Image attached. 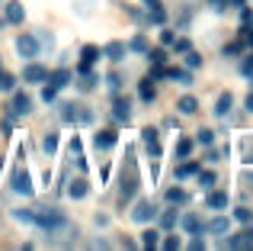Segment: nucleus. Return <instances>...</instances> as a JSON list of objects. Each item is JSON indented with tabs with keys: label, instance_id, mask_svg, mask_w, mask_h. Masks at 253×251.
Wrapping results in <instances>:
<instances>
[{
	"label": "nucleus",
	"instance_id": "bb28decb",
	"mask_svg": "<svg viewBox=\"0 0 253 251\" xmlns=\"http://www.w3.org/2000/svg\"><path fill=\"white\" fill-rule=\"evenodd\" d=\"M167 200H170V203H186V200H189V193H186L183 187H170V190H167Z\"/></svg>",
	"mask_w": 253,
	"mask_h": 251
},
{
	"label": "nucleus",
	"instance_id": "1a4fd4ad",
	"mask_svg": "<svg viewBox=\"0 0 253 251\" xmlns=\"http://www.w3.org/2000/svg\"><path fill=\"white\" fill-rule=\"evenodd\" d=\"M144 6H148V16H151V23H154V26H164V23H167V13H164L161 0H144Z\"/></svg>",
	"mask_w": 253,
	"mask_h": 251
},
{
	"label": "nucleus",
	"instance_id": "f03ea898",
	"mask_svg": "<svg viewBox=\"0 0 253 251\" xmlns=\"http://www.w3.org/2000/svg\"><path fill=\"white\" fill-rule=\"evenodd\" d=\"M68 222V216L61 213V209H45V206H36V226L42 229V232H48V229H58Z\"/></svg>",
	"mask_w": 253,
	"mask_h": 251
},
{
	"label": "nucleus",
	"instance_id": "c756f323",
	"mask_svg": "<svg viewBox=\"0 0 253 251\" xmlns=\"http://www.w3.org/2000/svg\"><path fill=\"white\" fill-rule=\"evenodd\" d=\"M42 148H45V155H55V151H58V135H55V132H48V135L42 138Z\"/></svg>",
	"mask_w": 253,
	"mask_h": 251
},
{
	"label": "nucleus",
	"instance_id": "2f4dec72",
	"mask_svg": "<svg viewBox=\"0 0 253 251\" xmlns=\"http://www.w3.org/2000/svg\"><path fill=\"white\" fill-rule=\"evenodd\" d=\"M234 219H237V222H244V226H250V222H253V209L237 206V209H234Z\"/></svg>",
	"mask_w": 253,
	"mask_h": 251
},
{
	"label": "nucleus",
	"instance_id": "58836bf2",
	"mask_svg": "<svg viewBox=\"0 0 253 251\" xmlns=\"http://www.w3.org/2000/svg\"><path fill=\"white\" fill-rule=\"evenodd\" d=\"M176 155L179 158H189L192 155V142H189V138H179V142H176Z\"/></svg>",
	"mask_w": 253,
	"mask_h": 251
},
{
	"label": "nucleus",
	"instance_id": "7ed1b4c3",
	"mask_svg": "<svg viewBox=\"0 0 253 251\" xmlns=\"http://www.w3.org/2000/svg\"><path fill=\"white\" fill-rule=\"evenodd\" d=\"M10 187H13V193H19V196H32V193H36L32 177H29V171H26V168H16V171H13Z\"/></svg>",
	"mask_w": 253,
	"mask_h": 251
},
{
	"label": "nucleus",
	"instance_id": "4468645a",
	"mask_svg": "<svg viewBox=\"0 0 253 251\" xmlns=\"http://www.w3.org/2000/svg\"><path fill=\"white\" fill-rule=\"evenodd\" d=\"M141 142L144 145H148V151H151V155H161V145H157V129H151V126H148V129H141Z\"/></svg>",
	"mask_w": 253,
	"mask_h": 251
},
{
	"label": "nucleus",
	"instance_id": "2eb2a0df",
	"mask_svg": "<svg viewBox=\"0 0 253 251\" xmlns=\"http://www.w3.org/2000/svg\"><path fill=\"white\" fill-rule=\"evenodd\" d=\"M164 71H167V77L173 84H183V87L192 84V71H183V68H164Z\"/></svg>",
	"mask_w": 253,
	"mask_h": 251
},
{
	"label": "nucleus",
	"instance_id": "864d4df0",
	"mask_svg": "<svg viewBox=\"0 0 253 251\" xmlns=\"http://www.w3.org/2000/svg\"><path fill=\"white\" fill-rule=\"evenodd\" d=\"M244 42H247V45H253V32H250V29H244Z\"/></svg>",
	"mask_w": 253,
	"mask_h": 251
},
{
	"label": "nucleus",
	"instance_id": "72a5a7b5",
	"mask_svg": "<svg viewBox=\"0 0 253 251\" xmlns=\"http://www.w3.org/2000/svg\"><path fill=\"white\" fill-rule=\"evenodd\" d=\"M157 248H164V251H179V248H183V242L173 239V235H167V239H161V245H157Z\"/></svg>",
	"mask_w": 253,
	"mask_h": 251
},
{
	"label": "nucleus",
	"instance_id": "473e14b6",
	"mask_svg": "<svg viewBox=\"0 0 253 251\" xmlns=\"http://www.w3.org/2000/svg\"><path fill=\"white\" fill-rule=\"evenodd\" d=\"M48 81H51V84H55V87H58V90H61V87H64V84H68V81H71V74H68V71H55V74H48Z\"/></svg>",
	"mask_w": 253,
	"mask_h": 251
},
{
	"label": "nucleus",
	"instance_id": "a211bd4d",
	"mask_svg": "<svg viewBox=\"0 0 253 251\" xmlns=\"http://www.w3.org/2000/svg\"><path fill=\"white\" fill-rule=\"evenodd\" d=\"M205 232H211V235H228V232H231V219L218 216V219H211L209 226H205Z\"/></svg>",
	"mask_w": 253,
	"mask_h": 251
},
{
	"label": "nucleus",
	"instance_id": "49530a36",
	"mask_svg": "<svg viewBox=\"0 0 253 251\" xmlns=\"http://www.w3.org/2000/svg\"><path fill=\"white\" fill-rule=\"evenodd\" d=\"M106 81H109V87H112V90H119V87H122V77H119V74H116V71H112V74H109V77H106Z\"/></svg>",
	"mask_w": 253,
	"mask_h": 251
},
{
	"label": "nucleus",
	"instance_id": "a878e982",
	"mask_svg": "<svg viewBox=\"0 0 253 251\" xmlns=\"http://www.w3.org/2000/svg\"><path fill=\"white\" fill-rule=\"evenodd\" d=\"M128 49L131 52H138V55H148V39H144V36H135V39H131V42H128Z\"/></svg>",
	"mask_w": 253,
	"mask_h": 251
},
{
	"label": "nucleus",
	"instance_id": "b1692460",
	"mask_svg": "<svg viewBox=\"0 0 253 251\" xmlns=\"http://www.w3.org/2000/svg\"><path fill=\"white\" fill-rule=\"evenodd\" d=\"M13 219L26 222V226H36V209H13Z\"/></svg>",
	"mask_w": 253,
	"mask_h": 251
},
{
	"label": "nucleus",
	"instance_id": "412c9836",
	"mask_svg": "<svg viewBox=\"0 0 253 251\" xmlns=\"http://www.w3.org/2000/svg\"><path fill=\"white\" fill-rule=\"evenodd\" d=\"M116 132H96V135H93V145H96V148H112V145H116Z\"/></svg>",
	"mask_w": 253,
	"mask_h": 251
},
{
	"label": "nucleus",
	"instance_id": "a19ab883",
	"mask_svg": "<svg viewBox=\"0 0 253 251\" xmlns=\"http://www.w3.org/2000/svg\"><path fill=\"white\" fill-rule=\"evenodd\" d=\"M196 138H199V145H205V148H209V145L215 142V132H211V129H199Z\"/></svg>",
	"mask_w": 253,
	"mask_h": 251
},
{
	"label": "nucleus",
	"instance_id": "5701e85b",
	"mask_svg": "<svg viewBox=\"0 0 253 251\" xmlns=\"http://www.w3.org/2000/svg\"><path fill=\"white\" fill-rule=\"evenodd\" d=\"M138 94H141V100H144V103H151V100L157 97V90H154V84H151V77H144V81L138 84Z\"/></svg>",
	"mask_w": 253,
	"mask_h": 251
},
{
	"label": "nucleus",
	"instance_id": "aec40b11",
	"mask_svg": "<svg viewBox=\"0 0 253 251\" xmlns=\"http://www.w3.org/2000/svg\"><path fill=\"white\" fill-rule=\"evenodd\" d=\"M231 107H234V97L221 94V97H218V103H215V116H221V120H224V116H231Z\"/></svg>",
	"mask_w": 253,
	"mask_h": 251
},
{
	"label": "nucleus",
	"instance_id": "79ce46f5",
	"mask_svg": "<svg viewBox=\"0 0 253 251\" xmlns=\"http://www.w3.org/2000/svg\"><path fill=\"white\" fill-rule=\"evenodd\" d=\"M148 58H151L154 64H164V62H167V52H164V49H151V52H148Z\"/></svg>",
	"mask_w": 253,
	"mask_h": 251
},
{
	"label": "nucleus",
	"instance_id": "20e7f679",
	"mask_svg": "<svg viewBox=\"0 0 253 251\" xmlns=\"http://www.w3.org/2000/svg\"><path fill=\"white\" fill-rule=\"evenodd\" d=\"M39 49H42V45H39V39H36V36H29V32H23V36L16 39V52H19L23 58H29V62L39 55Z\"/></svg>",
	"mask_w": 253,
	"mask_h": 251
},
{
	"label": "nucleus",
	"instance_id": "3c124183",
	"mask_svg": "<svg viewBox=\"0 0 253 251\" xmlns=\"http://www.w3.org/2000/svg\"><path fill=\"white\" fill-rule=\"evenodd\" d=\"M173 39H176V36H173V32H170V29H164V32H161V42H164V45H170V42H173Z\"/></svg>",
	"mask_w": 253,
	"mask_h": 251
},
{
	"label": "nucleus",
	"instance_id": "e433bc0d",
	"mask_svg": "<svg viewBox=\"0 0 253 251\" xmlns=\"http://www.w3.org/2000/svg\"><path fill=\"white\" fill-rule=\"evenodd\" d=\"M173 52H179V55H186V52H189L192 49V42H189V39H183V36H179V39H173Z\"/></svg>",
	"mask_w": 253,
	"mask_h": 251
},
{
	"label": "nucleus",
	"instance_id": "7c9ffc66",
	"mask_svg": "<svg viewBox=\"0 0 253 251\" xmlns=\"http://www.w3.org/2000/svg\"><path fill=\"white\" fill-rule=\"evenodd\" d=\"M71 155L77 158V164H81V168H86V161H84V148H81V138H71Z\"/></svg>",
	"mask_w": 253,
	"mask_h": 251
},
{
	"label": "nucleus",
	"instance_id": "ea45409f",
	"mask_svg": "<svg viewBox=\"0 0 253 251\" xmlns=\"http://www.w3.org/2000/svg\"><path fill=\"white\" fill-rule=\"evenodd\" d=\"M173 226H176V209H167L161 216V229H173Z\"/></svg>",
	"mask_w": 253,
	"mask_h": 251
},
{
	"label": "nucleus",
	"instance_id": "0eeeda50",
	"mask_svg": "<svg viewBox=\"0 0 253 251\" xmlns=\"http://www.w3.org/2000/svg\"><path fill=\"white\" fill-rule=\"evenodd\" d=\"M23 81H29V84H42V81H48V68L45 64H26V71H23Z\"/></svg>",
	"mask_w": 253,
	"mask_h": 251
},
{
	"label": "nucleus",
	"instance_id": "09e8293b",
	"mask_svg": "<svg viewBox=\"0 0 253 251\" xmlns=\"http://www.w3.org/2000/svg\"><path fill=\"white\" fill-rule=\"evenodd\" d=\"M189 251H205V242L202 239H192L189 242Z\"/></svg>",
	"mask_w": 253,
	"mask_h": 251
},
{
	"label": "nucleus",
	"instance_id": "c03bdc74",
	"mask_svg": "<svg viewBox=\"0 0 253 251\" xmlns=\"http://www.w3.org/2000/svg\"><path fill=\"white\" fill-rule=\"evenodd\" d=\"M55 97H58V87H55V84H48V87L42 90V100L45 103H55Z\"/></svg>",
	"mask_w": 253,
	"mask_h": 251
},
{
	"label": "nucleus",
	"instance_id": "39448f33",
	"mask_svg": "<svg viewBox=\"0 0 253 251\" xmlns=\"http://www.w3.org/2000/svg\"><path fill=\"white\" fill-rule=\"evenodd\" d=\"M154 216H157V206H154V203H148V200H138L135 209H131V219L141 222V226H144V222H154Z\"/></svg>",
	"mask_w": 253,
	"mask_h": 251
},
{
	"label": "nucleus",
	"instance_id": "cd10ccee",
	"mask_svg": "<svg viewBox=\"0 0 253 251\" xmlns=\"http://www.w3.org/2000/svg\"><path fill=\"white\" fill-rule=\"evenodd\" d=\"M13 87H16V77H13V74H6V71L0 68V90H3V94H10Z\"/></svg>",
	"mask_w": 253,
	"mask_h": 251
},
{
	"label": "nucleus",
	"instance_id": "603ef678",
	"mask_svg": "<svg viewBox=\"0 0 253 251\" xmlns=\"http://www.w3.org/2000/svg\"><path fill=\"white\" fill-rule=\"evenodd\" d=\"M244 107H247V113H253V90L247 94V100H244Z\"/></svg>",
	"mask_w": 253,
	"mask_h": 251
},
{
	"label": "nucleus",
	"instance_id": "dca6fc26",
	"mask_svg": "<svg viewBox=\"0 0 253 251\" xmlns=\"http://www.w3.org/2000/svg\"><path fill=\"white\" fill-rule=\"evenodd\" d=\"M6 23H23V19H26V10H23V3H16V0H13V3H6Z\"/></svg>",
	"mask_w": 253,
	"mask_h": 251
},
{
	"label": "nucleus",
	"instance_id": "4be33fe9",
	"mask_svg": "<svg viewBox=\"0 0 253 251\" xmlns=\"http://www.w3.org/2000/svg\"><path fill=\"white\" fill-rule=\"evenodd\" d=\"M157 245H161V232H157V229H144V232H141V248H157Z\"/></svg>",
	"mask_w": 253,
	"mask_h": 251
},
{
	"label": "nucleus",
	"instance_id": "393cba45",
	"mask_svg": "<svg viewBox=\"0 0 253 251\" xmlns=\"http://www.w3.org/2000/svg\"><path fill=\"white\" fill-rule=\"evenodd\" d=\"M192 174H199V164L196 161H186V164H179V168H176L179 181H186V177H192Z\"/></svg>",
	"mask_w": 253,
	"mask_h": 251
},
{
	"label": "nucleus",
	"instance_id": "5fc2aeb1",
	"mask_svg": "<svg viewBox=\"0 0 253 251\" xmlns=\"http://www.w3.org/2000/svg\"><path fill=\"white\" fill-rule=\"evenodd\" d=\"M3 23H6V19H0V29H3Z\"/></svg>",
	"mask_w": 253,
	"mask_h": 251
},
{
	"label": "nucleus",
	"instance_id": "9d476101",
	"mask_svg": "<svg viewBox=\"0 0 253 251\" xmlns=\"http://www.w3.org/2000/svg\"><path fill=\"white\" fill-rule=\"evenodd\" d=\"M112 116H116L119 123H125V126H128V123H131V103L119 97V100L112 103Z\"/></svg>",
	"mask_w": 253,
	"mask_h": 251
},
{
	"label": "nucleus",
	"instance_id": "de8ad7c7",
	"mask_svg": "<svg viewBox=\"0 0 253 251\" xmlns=\"http://www.w3.org/2000/svg\"><path fill=\"white\" fill-rule=\"evenodd\" d=\"M241 52V42H231V45H224V55H237Z\"/></svg>",
	"mask_w": 253,
	"mask_h": 251
},
{
	"label": "nucleus",
	"instance_id": "423d86ee",
	"mask_svg": "<svg viewBox=\"0 0 253 251\" xmlns=\"http://www.w3.org/2000/svg\"><path fill=\"white\" fill-rule=\"evenodd\" d=\"M221 248H253V226L231 235V239H221Z\"/></svg>",
	"mask_w": 253,
	"mask_h": 251
},
{
	"label": "nucleus",
	"instance_id": "6ab92c4d",
	"mask_svg": "<svg viewBox=\"0 0 253 251\" xmlns=\"http://www.w3.org/2000/svg\"><path fill=\"white\" fill-rule=\"evenodd\" d=\"M86 193H90V187H86V181H84V177L71 181V187H68V196H71V200H84Z\"/></svg>",
	"mask_w": 253,
	"mask_h": 251
},
{
	"label": "nucleus",
	"instance_id": "4c0bfd02",
	"mask_svg": "<svg viewBox=\"0 0 253 251\" xmlns=\"http://www.w3.org/2000/svg\"><path fill=\"white\" fill-rule=\"evenodd\" d=\"M186 64H189V71H196V68H202V55H199V52H186Z\"/></svg>",
	"mask_w": 253,
	"mask_h": 251
},
{
	"label": "nucleus",
	"instance_id": "9b49d317",
	"mask_svg": "<svg viewBox=\"0 0 253 251\" xmlns=\"http://www.w3.org/2000/svg\"><path fill=\"white\" fill-rule=\"evenodd\" d=\"M32 113V97L29 94H16L13 97V116H26Z\"/></svg>",
	"mask_w": 253,
	"mask_h": 251
},
{
	"label": "nucleus",
	"instance_id": "f8f14e48",
	"mask_svg": "<svg viewBox=\"0 0 253 251\" xmlns=\"http://www.w3.org/2000/svg\"><path fill=\"white\" fill-rule=\"evenodd\" d=\"M205 206H209V209H224V206H228V193H224V190H209Z\"/></svg>",
	"mask_w": 253,
	"mask_h": 251
},
{
	"label": "nucleus",
	"instance_id": "c9c22d12",
	"mask_svg": "<svg viewBox=\"0 0 253 251\" xmlns=\"http://www.w3.org/2000/svg\"><path fill=\"white\" fill-rule=\"evenodd\" d=\"M81 90H93V87H96V74H90V68H86V71H81Z\"/></svg>",
	"mask_w": 253,
	"mask_h": 251
},
{
	"label": "nucleus",
	"instance_id": "37998d69",
	"mask_svg": "<svg viewBox=\"0 0 253 251\" xmlns=\"http://www.w3.org/2000/svg\"><path fill=\"white\" fill-rule=\"evenodd\" d=\"M39 45H45V49H55V36H51V32H39Z\"/></svg>",
	"mask_w": 253,
	"mask_h": 251
},
{
	"label": "nucleus",
	"instance_id": "8fccbe9b",
	"mask_svg": "<svg viewBox=\"0 0 253 251\" xmlns=\"http://www.w3.org/2000/svg\"><path fill=\"white\" fill-rule=\"evenodd\" d=\"M241 71H244V74H247V77H253V58H247V62L241 64Z\"/></svg>",
	"mask_w": 253,
	"mask_h": 251
},
{
	"label": "nucleus",
	"instance_id": "a18cd8bd",
	"mask_svg": "<svg viewBox=\"0 0 253 251\" xmlns=\"http://www.w3.org/2000/svg\"><path fill=\"white\" fill-rule=\"evenodd\" d=\"M244 161L253 164V138H247V142H244Z\"/></svg>",
	"mask_w": 253,
	"mask_h": 251
},
{
	"label": "nucleus",
	"instance_id": "f3484780",
	"mask_svg": "<svg viewBox=\"0 0 253 251\" xmlns=\"http://www.w3.org/2000/svg\"><path fill=\"white\" fill-rule=\"evenodd\" d=\"M103 52H106V58H109V62H122L125 52H128V45H125V42H109Z\"/></svg>",
	"mask_w": 253,
	"mask_h": 251
},
{
	"label": "nucleus",
	"instance_id": "ddd939ff",
	"mask_svg": "<svg viewBox=\"0 0 253 251\" xmlns=\"http://www.w3.org/2000/svg\"><path fill=\"white\" fill-rule=\"evenodd\" d=\"M176 110H179L183 116H196V113H199V100L186 94V97H179V100H176Z\"/></svg>",
	"mask_w": 253,
	"mask_h": 251
},
{
	"label": "nucleus",
	"instance_id": "f704fd0d",
	"mask_svg": "<svg viewBox=\"0 0 253 251\" xmlns=\"http://www.w3.org/2000/svg\"><path fill=\"white\" fill-rule=\"evenodd\" d=\"M81 55H84V64H93V62L99 58V49H96V45H84Z\"/></svg>",
	"mask_w": 253,
	"mask_h": 251
},
{
	"label": "nucleus",
	"instance_id": "c85d7f7f",
	"mask_svg": "<svg viewBox=\"0 0 253 251\" xmlns=\"http://www.w3.org/2000/svg\"><path fill=\"white\" fill-rule=\"evenodd\" d=\"M196 177H199V184H202L205 190H211V184L218 181V177H215V171H202V168H199V174H196Z\"/></svg>",
	"mask_w": 253,
	"mask_h": 251
},
{
	"label": "nucleus",
	"instance_id": "f257e3e1",
	"mask_svg": "<svg viewBox=\"0 0 253 251\" xmlns=\"http://www.w3.org/2000/svg\"><path fill=\"white\" fill-rule=\"evenodd\" d=\"M58 110H61V120L64 123H74V126L93 123V113L84 107V103H58Z\"/></svg>",
	"mask_w": 253,
	"mask_h": 251
},
{
	"label": "nucleus",
	"instance_id": "6e6552de",
	"mask_svg": "<svg viewBox=\"0 0 253 251\" xmlns=\"http://www.w3.org/2000/svg\"><path fill=\"white\" fill-rule=\"evenodd\" d=\"M179 226H183L189 235H202V232H205V222L199 219L196 213H186V216H179Z\"/></svg>",
	"mask_w": 253,
	"mask_h": 251
}]
</instances>
